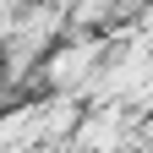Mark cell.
Returning a JSON list of instances; mask_svg holds the SVG:
<instances>
[{"label":"cell","mask_w":153,"mask_h":153,"mask_svg":"<svg viewBox=\"0 0 153 153\" xmlns=\"http://www.w3.org/2000/svg\"><path fill=\"white\" fill-rule=\"evenodd\" d=\"M120 142V115H93L76 126V153H109Z\"/></svg>","instance_id":"1"}]
</instances>
